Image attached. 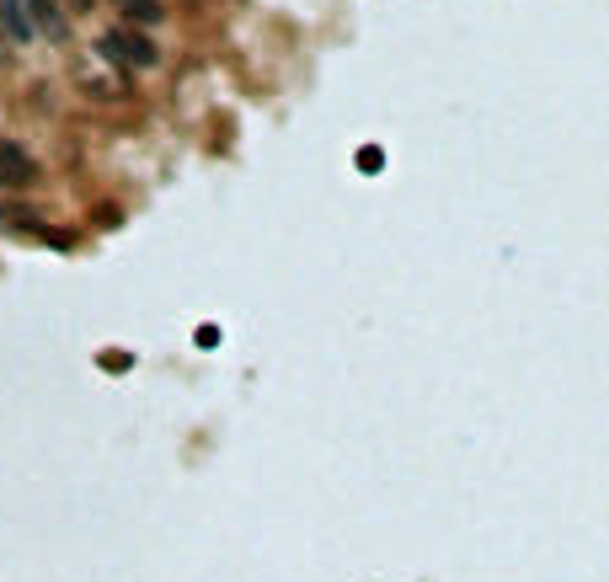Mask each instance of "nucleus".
Returning <instances> with one entry per match:
<instances>
[{"label":"nucleus","instance_id":"1","mask_svg":"<svg viewBox=\"0 0 609 582\" xmlns=\"http://www.w3.org/2000/svg\"><path fill=\"white\" fill-rule=\"evenodd\" d=\"M97 48H102L108 65H119L123 76H134V70H156V65H161V48L145 38V33H134L128 22H123V27H108V33H97Z\"/></svg>","mask_w":609,"mask_h":582},{"label":"nucleus","instance_id":"2","mask_svg":"<svg viewBox=\"0 0 609 582\" xmlns=\"http://www.w3.org/2000/svg\"><path fill=\"white\" fill-rule=\"evenodd\" d=\"M38 176H43L38 161L16 139H0V193H33Z\"/></svg>","mask_w":609,"mask_h":582},{"label":"nucleus","instance_id":"3","mask_svg":"<svg viewBox=\"0 0 609 582\" xmlns=\"http://www.w3.org/2000/svg\"><path fill=\"white\" fill-rule=\"evenodd\" d=\"M27 22H33V33L48 43L70 38V11H65V0H27Z\"/></svg>","mask_w":609,"mask_h":582},{"label":"nucleus","instance_id":"4","mask_svg":"<svg viewBox=\"0 0 609 582\" xmlns=\"http://www.w3.org/2000/svg\"><path fill=\"white\" fill-rule=\"evenodd\" d=\"M76 85H81L86 96H97V102H123V96H128V81H123V76H108L102 65H81V70H76Z\"/></svg>","mask_w":609,"mask_h":582},{"label":"nucleus","instance_id":"5","mask_svg":"<svg viewBox=\"0 0 609 582\" xmlns=\"http://www.w3.org/2000/svg\"><path fill=\"white\" fill-rule=\"evenodd\" d=\"M0 33L11 48H22V43H33V22H27V0H0Z\"/></svg>","mask_w":609,"mask_h":582},{"label":"nucleus","instance_id":"6","mask_svg":"<svg viewBox=\"0 0 609 582\" xmlns=\"http://www.w3.org/2000/svg\"><path fill=\"white\" fill-rule=\"evenodd\" d=\"M123 11L128 27H161L166 22V0H113Z\"/></svg>","mask_w":609,"mask_h":582},{"label":"nucleus","instance_id":"7","mask_svg":"<svg viewBox=\"0 0 609 582\" xmlns=\"http://www.w3.org/2000/svg\"><path fill=\"white\" fill-rule=\"evenodd\" d=\"M33 225H43L38 208H27V204H0V230H22V236H33V241H38V230H33Z\"/></svg>","mask_w":609,"mask_h":582},{"label":"nucleus","instance_id":"8","mask_svg":"<svg viewBox=\"0 0 609 582\" xmlns=\"http://www.w3.org/2000/svg\"><path fill=\"white\" fill-rule=\"evenodd\" d=\"M380 167H385V150H380V145H364V150H359V171H369V176H374Z\"/></svg>","mask_w":609,"mask_h":582},{"label":"nucleus","instance_id":"9","mask_svg":"<svg viewBox=\"0 0 609 582\" xmlns=\"http://www.w3.org/2000/svg\"><path fill=\"white\" fill-rule=\"evenodd\" d=\"M97 219H102V230H119L123 214H119V208H97Z\"/></svg>","mask_w":609,"mask_h":582},{"label":"nucleus","instance_id":"10","mask_svg":"<svg viewBox=\"0 0 609 582\" xmlns=\"http://www.w3.org/2000/svg\"><path fill=\"white\" fill-rule=\"evenodd\" d=\"M219 342V327H199V347H214Z\"/></svg>","mask_w":609,"mask_h":582}]
</instances>
